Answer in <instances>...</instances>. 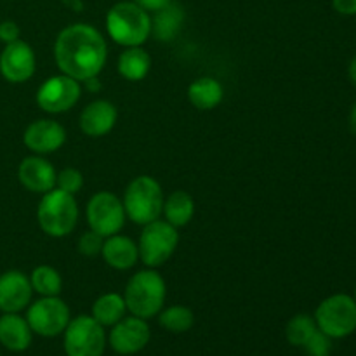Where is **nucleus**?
I'll list each match as a JSON object with an SVG mask.
<instances>
[{"mask_svg":"<svg viewBox=\"0 0 356 356\" xmlns=\"http://www.w3.org/2000/svg\"><path fill=\"white\" fill-rule=\"evenodd\" d=\"M54 56L61 73L75 80L96 79L106 65V40L99 30L86 23H75L59 31Z\"/></svg>","mask_w":356,"mask_h":356,"instance_id":"f257e3e1","label":"nucleus"},{"mask_svg":"<svg viewBox=\"0 0 356 356\" xmlns=\"http://www.w3.org/2000/svg\"><path fill=\"white\" fill-rule=\"evenodd\" d=\"M106 28L113 42L124 47H138L152 33V17L136 2H118L108 10Z\"/></svg>","mask_w":356,"mask_h":356,"instance_id":"f03ea898","label":"nucleus"},{"mask_svg":"<svg viewBox=\"0 0 356 356\" xmlns=\"http://www.w3.org/2000/svg\"><path fill=\"white\" fill-rule=\"evenodd\" d=\"M165 282L155 270H143L129 280L125 287V306L129 312L139 318L156 316L165 302Z\"/></svg>","mask_w":356,"mask_h":356,"instance_id":"7ed1b4c3","label":"nucleus"},{"mask_svg":"<svg viewBox=\"0 0 356 356\" xmlns=\"http://www.w3.org/2000/svg\"><path fill=\"white\" fill-rule=\"evenodd\" d=\"M37 218L45 235L54 238L70 235L79 221V205L75 195L66 193L59 188H52L42 197Z\"/></svg>","mask_w":356,"mask_h":356,"instance_id":"20e7f679","label":"nucleus"},{"mask_svg":"<svg viewBox=\"0 0 356 356\" xmlns=\"http://www.w3.org/2000/svg\"><path fill=\"white\" fill-rule=\"evenodd\" d=\"M125 216L136 225H148L160 219L163 212L162 186L155 177L139 176L129 183L124 193Z\"/></svg>","mask_w":356,"mask_h":356,"instance_id":"39448f33","label":"nucleus"},{"mask_svg":"<svg viewBox=\"0 0 356 356\" xmlns=\"http://www.w3.org/2000/svg\"><path fill=\"white\" fill-rule=\"evenodd\" d=\"M315 322L330 339H343L356 330V302L351 296L336 294L323 299L316 308Z\"/></svg>","mask_w":356,"mask_h":356,"instance_id":"423d86ee","label":"nucleus"},{"mask_svg":"<svg viewBox=\"0 0 356 356\" xmlns=\"http://www.w3.org/2000/svg\"><path fill=\"white\" fill-rule=\"evenodd\" d=\"M179 235L177 229L167 221L148 222L139 236V257L148 268H159L165 264L177 249Z\"/></svg>","mask_w":356,"mask_h":356,"instance_id":"0eeeda50","label":"nucleus"},{"mask_svg":"<svg viewBox=\"0 0 356 356\" xmlns=\"http://www.w3.org/2000/svg\"><path fill=\"white\" fill-rule=\"evenodd\" d=\"M106 348V332L92 316L80 315L70 320L65 329L66 356H103Z\"/></svg>","mask_w":356,"mask_h":356,"instance_id":"6e6552de","label":"nucleus"},{"mask_svg":"<svg viewBox=\"0 0 356 356\" xmlns=\"http://www.w3.org/2000/svg\"><path fill=\"white\" fill-rule=\"evenodd\" d=\"M26 322L31 332L42 337H56L68 327L70 308L58 296L42 298L28 308Z\"/></svg>","mask_w":356,"mask_h":356,"instance_id":"1a4fd4ad","label":"nucleus"},{"mask_svg":"<svg viewBox=\"0 0 356 356\" xmlns=\"http://www.w3.org/2000/svg\"><path fill=\"white\" fill-rule=\"evenodd\" d=\"M125 209L120 198L110 191H99L87 204V222L90 229L104 238L117 235L125 225Z\"/></svg>","mask_w":356,"mask_h":356,"instance_id":"9d476101","label":"nucleus"},{"mask_svg":"<svg viewBox=\"0 0 356 356\" xmlns=\"http://www.w3.org/2000/svg\"><path fill=\"white\" fill-rule=\"evenodd\" d=\"M80 92L79 80L63 73L51 76L38 87L37 103L47 113H63L79 103Z\"/></svg>","mask_w":356,"mask_h":356,"instance_id":"9b49d317","label":"nucleus"},{"mask_svg":"<svg viewBox=\"0 0 356 356\" xmlns=\"http://www.w3.org/2000/svg\"><path fill=\"white\" fill-rule=\"evenodd\" d=\"M149 327L145 318L139 316H124L118 323L111 327L108 341L115 353L118 355H134L145 350L149 343Z\"/></svg>","mask_w":356,"mask_h":356,"instance_id":"f8f14e48","label":"nucleus"},{"mask_svg":"<svg viewBox=\"0 0 356 356\" xmlns=\"http://www.w3.org/2000/svg\"><path fill=\"white\" fill-rule=\"evenodd\" d=\"M37 58L33 49L24 40L6 44L0 54V73L10 83H23L30 80L35 73Z\"/></svg>","mask_w":356,"mask_h":356,"instance_id":"ddd939ff","label":"nucleus"},{"mask_svg":"<svg viewBox=\"0 0 356 356\" xmlns=\"http://www.w3.org/2000/svg\"><path fill=\"white\" fill-rule=\"evenodd\" d=\"M33 287L23 271L9 270L0 275V312L19 313L31 302Z\"/></svg>","mask_w":356,"mask_h":356,"instance_id":"4468645a","label":"nucleus"},{"mask_svg":"<svg viewBox=\"0 0 356 356\" xmlns=\"http://www.w3.org/2000/svg\"><path fill=\"white\" fill-rule=\"evenodd\" d=\"M23 141L26 148L37 155L54 153L66 143V131L58 122L42 118V120H35L28 125Z\"/></svg>","mask_w":356,"mask_h":356,"instance_id":"2eb2a0df","label":"nucleus"},{"mask_svg":"<svg viewBox=\"0 0 356 356\" xmlns=\"http://www.w3.org/2000/svg\"><path fill=\"white\" fill-rule=\"evenodd\" d=\"M56 177L58 172L51 162L38 156H26L17 167V179L33 193H47L56 188Z\"/></svg>","mask_w":356,"mask_h":356,"instance_id":"dca6fc26","label":"nucleus"},{"mask_svg":"<svg viewBox=\"0 0 356 356\" xmlns=\"http://www.w3.org/2000/svg\"><path fill=\"white\" fill-rule=\"evenodd\" d=\"M118 118V111L113 103L104 99L92 101L87 104L80 113V129L86 136L101 138L108 134L115 127Z\"/></svg>","mask_w":356,"mask_h":356,"instance_id":"f3484780","label":"nucleus"},{"mask_svg":"<svg viewBox=\"0 0 356 356\" xmlns=\"http://www.w3.org/2000/svg\"><path fill=\"white\" fill-rule=\"evenodd\" d=\"M104 263L115 270H131L139 259V249L129 236L111 235L104 238L101 249Z\"/></svg>","mask_w":356,"mask_h":356,"instance_id":"a211bd4d","label":"nucleus"},{"mask_svg":"<svg viewBox=\"0 0 356 356\" xmlns=\"http://www.w3.org/2000/svg\"><path fill=\"white\" fill-rule=\"evenodd\" d=\"M31 329L19 313H3L0 316V344L9 351L19 353L30 348Z\"/></svg>","mask_w":356,"mask_h":356,"instance_id":"6ab92c4d","label":"nucleus"},{"mask_svg":"<svg viewBox=\"0 0 356 356\" xmlns=\"http://www.w3.org/2000/svg\"><path fill=\"white\" fill-rule=\"evenodd\" d=\"M222 86L212 76L197 79L188 87V99L198 110H212L222 101Z\"/></svg>","mask_w":356,"mask_h":356,"instance_id":"aec40b11","label":"nucleus"},{"mask_svg":"<svg viewBox=\"0 0 356 356\" xmlns=\"http://www.w3.org/2000/svg\"><path fill=\"white\" fill-rule=\"evenodd\" d=\"M152 68V58L141 45L127 47L118 58V73L131 82H138L148 75Z\"/></svg>","mask_w":356,"mask_h":356,"instance_id":"412c9836","label":"nucleus"},{"mask_svg":"<svg viewBox=\"0 0 356 356\" xmlns=\"http://www.w3.org/2000/svg\"><path fill=\"white\" fill-rule=\"evenodd\" d=\"M127 306H125L124 296L117 292H108L96 299L92 305V318L103 327H113L125 316Z\"/></svg>","mask_w":356,"mask_h":356,"instance_id":"4be33fe9","label":"nucleus"},{"mask_svg":"<svg viewBox=\"0 0 356 356\" xmlns=\"http://www.w3.org/2000/svg\"><path fill=\"white\" fill-rule=\"evenodd\" d=\"M163 214H165V221L170 222L174 228L186 226L195 214V202L191 195L183 190L170 193L163 202Z\"/></svg>","mask_w":356,"mask_h":356,"instance_id":"5701e85b","label":"nucleus"},{"mask_svg":"<svg viewBox=\"0 0 356 356\" xmlns=\"http://www.w3.org/2000/svg\"><path fill=\"white\" fill-rule=\"evenodd\" d=\"M184 13L179 6L170 2L165 9L155 13V17L152 19V31L159 40L169 42L176 37L183 24Z\"/></svg>","mask_w":356,"mask_h":356,"instance_id":"b1692460","label":"nucleus"},{"mask_svg":"<svg viewBox=\"0 0 356 356\" xmlns=\"http://www.w3.org/2000/svg\"><path fill=\"white\" fill-rule=\"evenodd\" d=\"M31 287L35 292L42 296V298H51V296H59L63 289V278L59 275L58 270H54L52 266H42L35 268L31 271Z\"/></svg>","mask_w":356,"mask_h":356,"instance_id":"393cba45","label":"nucleus"},{"mask_svg":"<svg viewBox=\"0 0 356 356\" xmlns=\"http://www.w3.org/2000/svg\"><path fill=\"white\" fill-rule=\"evenodd\" d=\"M159 322L169 332L181 334L186 332V330H190L193 327L195 316L193 312L190 308H186V306H170V308L159 313Z\"/></svg>","mask_w":356,"mask_h":356,"instance_id":"a878e982","label":"nucleus"},{"mask_svg":"<svg viewBox=\"0 0 356 356\" xmlns=\"http://www.w3.org/2000/svg\"><path fill=\"white\" fill-rule=\"evenodd\" d=\"M316 330H318V327H316L315 318H312L309 315H296L294 318L289 320L285 336L292 346L305 348V344L312 339Z\"/></svg>","mask_w":356,"mask_h":356,"instance_id":"bb28decb","label":"nucleus"},{"mask_svg":"<svg viewBox=\"0 0 356 356\" xmlns=\"http://www.w3.org/2000/svg\"><path fill=\"white\" fill-rule=\"evenodd\" d=\"M82 184V172L76 169H72V167H70V169H63L61 172L58 174V177H56V188H59V190L66 191V193L70 195L79 193Z\"/></svg>","mask_w":356,"mask_h":356,"instance_id":"cd10ccee","label":"nucleus"},{"mask_svg":"<svg viewBox=\"0 0 356 356\" xmlns=\"http://www.w3.org/2000/svg\"><path fill=\"white\" fill-rule=\"evenodd\" d=\"M306 355L308 356H330L332 351V341L329 336L322 332V330H316L312 336V339L305 344Z\"/></svg>","mask_w":356,"mask_h":356,"instance_id":"c85d7f7f","label":"nucleus"},{"mask_svg":"<svg viewBox=\"0 0 356 356\" xmlns=\"http://www.w3.org/2000/svg\"><path fill=\"white\" fill-rule=\"evenodd\" d=\"M103 243H104V236L90 229V232H86L82 236H80L79 252L89 257L97 256V254H101Z\"/></svg>","mask_w":356,"mask_h":356,"instance_id":"c756f323","label":"nucleus"},{"mask_svg":"<svg viewBox=\"0 0 356 356\" xmlns=\"http://www.w3.org/2000/svg\"><path fill=\"white\" fill-rule=\"evenodd\" d=\"M21 30L14 21H2L0 23V40L3 44H10V42L19 40Z\"/></svg>","mask_w":356,"mask_h":356,"instance_id":"7c9ffc66","label":"nucleus"},{"mask_svg":"<svg viewBox=\"0 0 356 356\" xmlns=\"http://www.w3.org/2000/svg\"><path fill=\"white\" fill-rule=\"evenodd\" d=\"M132 2L138 3L146 13H159V10L165 9L172 0H132Z\"/></svg>","mask_w":356,"mask_h":356,"instance_id":"2f4dec72","label":"nucleus"},{"mask_svg":"<svg viewBox=\"0 0 356 356\" xmlns=\"http://www.w3.org/2000/svg\"><path fill=\"white\" fill-rule=\"evenodd\" d=\"M334 9L344 16H355L356 14V0H332Z\"/></svg>","mask_w":356,"mask_h":356,"instance_id":"473e14b6","label":"nucleus"},{"mask_svg":"<svg viewBox=\"0 0 356 356\" xmlns=\"http://www.w3.org/2000/svg\"><path fill=\"white\" fill-rule=\"evenodd\" d=\"M350 79L356 86V56L353 58V61L350 63Z\"/></svg>","mask_w":356,"mask_h":356,"instance_id":"72a5a7b5","label":"nucleus"},{"mask_svg":"<svg viewBox=\"0 0 356 356\" xmlns=\"http://www.w3.org/2000/svg\"><path fill=\"white\" fill-rule=\"evenodd\" d=\"M350 122H351V127H353V131L356 132V104L353 106V110H351V117H350Z\"/></svg>","mask_w":356,"mask_h":356,"instance_id":"f704fd0d","label":"nucleus"},{"mask_svg":"<svg viewBox=\"0 0 356 356\" xmlns=\"http://www.w3.org/2000/svg\"><path fill=\"white\" fill-rule=\"evenodd\" d=\"M353 299H355V302H356V291H355V298Z\"/></svg>","mask_w":356,"mask_h":356,"instance_id":"c9c22d12","label":"nucleus"}]
</instances>
